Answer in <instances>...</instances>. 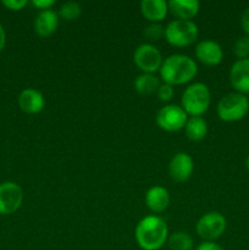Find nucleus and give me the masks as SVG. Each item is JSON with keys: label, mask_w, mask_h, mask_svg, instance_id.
<instances>
[{"label": "nucleus", "mask_w": 249, "mask_h": 250, "mask_svg": "<svg viewBox=\"0 0 249 250\" xmlns=\"http://www.w3.org/2000/svg\"><path fill=\"white\" fill-rule=\"evenodd\" d=\"M156 94H158V98L161 100V102H164V103L170 102V100L173 98V95H175L173 85L167 84V83L160 84V87H159Z\"/></svg>", "instance_id": "obj_24"}, {"label": "nucleus", "mask_w": 249, "mask_h": 250, "mask_svg": "<svg viewBox=\"0 0 249 250\" xmlns=\"http://www.w3.org/2000/svg\"><path fill=\"white\" fill-rule=\"evenodd\" d=\"M139 7L142 15L153 23L163 21L168 12L167 2L164 0H143L139 4Z\"/></svg>", "instance_id": "obj_17"}, {"label": "nucleus", "mask_w": 249, "mask_h": 250, "mask_svg": "<svg viewBox=\"0 0 249 250\" xmlns=\"http://www.w3.org/2000/svg\"><path fill=\"white\" fill-rule=\"evenodd\" d=\"M5 44H6V33H5L4 27L0 23V53H1L2 49L5 48Z\"/></svg>", "instance_id": "obj_29"}, {"label": "nucleus", "mask_w": 249, "mask_h": 250, "mask_svg": "<svg viewBox=\"0 0 249 250\" xmlns=\"http://www.w3.org/2000/svg\"><path fill=\"white\" fill-rule=\"evenodd\" d=\"M19 106L23 112L29 115L39 114L45 107V98L39 90L27 88L19 95Z\"/></svg>", "instance_id": "obj_13"}, {"label": "nucleus", "mask_w": 249, "mask_h": 250, "mask_svg": "<svg viewBox=\"0 0 249 250\" xmlns=\"http://www.w3.org/2000/svg\"><path fill=\"white\" fill-rule=\"evenodd\" d=\"M246 167H247V170L249 171V156L246 159Z\"/></svg>", "instance_id": "obj_30"}, {"label": "nucleus", "mask_w": 249, "mask_h": 250, "mask_svg": "<svg viewBox=\"0 0 249 250\" xmlns=\"http://www.w3.org/2000/svg\"><path fill=\"white\" fill-rule=\"evenodd\" d=\"M241 26L246 36L249 37V7L244 9L241 14Z\"/></svg>", "instance_id": "obj_27"}, {"label": "nucleus", "mask_w": 249, "mask_h": 250, "mask_svg": "<svg viewBox=\"0 0 249 250\" xmlns=\"http://www.w3.org/2000/svg\"><path fill=\"white\" fill-rule=\"evenodd\" d=\"M133 61L142 73H153L160 70L163 65V55L155 45L149 43L137 46L133 54Z\"/></svg>", "instance_id": "obj_7"}, {"label": "nucleus", "mask_w": 249, "mask_h": 250, "mask_svg": "<svg viewBox=\"0 0 249 250\" xmlns=\"http://www.w3.org/2000/svg\"><path fill=\"white\" fill-rule=\"evenodd\" d=\"M160 77L164 83L181 85L190 82L198 72L197 62L185 54H173L164 59L160 67Z\"/></svg>", "instance_id": "obj_2"}, {"label": "nucleus", "mask_w": 249, "mask_h": 250, "mask_svg": "<svg viewBox=\"0 0 249 250\" xmlns=\"http://www.w3.org/2000/svg\"><path fill=\"white\" fill-rule=\"evenodd\" d=\"M211 93L204 83H193L188 85L181 97V107L189 116H202L209 110Z\"/></svg>", "instance_id": "obj_3"}, {"label": "nucleus", "mask_w": 249, "mask_h": 250, "mask_svg": "<svg viewBox=\"0 0 249 250\" xmlns=\"http://www.w3.org/2000/svg\"><path fill=\"white\" fill-rule=\"evenodd\" d=\"M198 26L193 21L173 20L165 27V39L170 45L176 48L189 46L197 41Z\"/></svg>", "instance_id": "obj_5"}, {"label": "nucleus", "mask_w": 249, "mask_h": 250, "mask_svg": "<svg viewBox=\"0 0 249 250\" xmlns=\"http://www.w3.org/2000/svg\"><path fill=\"white\" fill-rule=\"evenodd\" d=\"M27 4H28L27 0H4L2 1V5L11 11H20L24 6H27Z\"/></svg>", "instance_id": "obj_25"}, {"label": "nucleus", "mask_w": 249, "mask_h": 250, "mask_svg": "<svg viewBox=\"0 0 249 250\" xmlns=\"http://www.w3.org/2000/svg\"><path fill=\"white\" fill-rule=\"evenodd\" d=\"M226 226L227 221L221 212L210 211L198 220L195 231L204 242H215L225 233Z\"/></svg>", "instance_id": "obj_6"}, {"label": "nucleus", "mask_w": 249, "mask_h": 250, "mask_svg": "<svg viewBox=\"0 0 249 250\" xmlns=\"http://www.w3.org/2000/svg\"><path fill=\"white\" fill-rule=\"evenodd\" d=\"M229 81L237 93H249V58L236 60L229 70Z\"/></svg>", "instance_id": "obj_12"}, {"label": "nucleus", "mask_w": 249, "mask_h": 250, "mask_svg": "<svg viewBox=\"0 0 249 250\" xmlns=\"http://www.w3.org/2000/svg\"><path fill=\"white\" fill-rule=\"evenodd\" d=\"M143 33L149 41H159L165 36V27L161 26L160 23H151L145 27Z\"/></svg>", "instance_id": "obj_23"}, {"label": "nucleus", "mask_w": 249, "mask_h": 250, "mask_svg": "<svg viewBox=\"0 0 249 250\" xmlns=\"http://www.w3.org/2000/svg\"><path fill=\"white\" fill-rule=\"evenodd\" d=\"M134 238L143 250H159L168 239V229L161 217L150 215L137 224Z\"/></svg>", "instance_id": "obj_1"}, {"label": "nucleus", "mask_w": 249, "mask_h": 250, "mask_svg": "<svg viewBox=\"0 0 249 250\" xmlns=\"http://www.w3.org/2000/svg\"><path fill=\"white\" fill-rule=\"evenodd\" d=\"M188 115L178 105H166L161 107L155 116L156 125L166 132H178L185 129Z\"/></svg>", "instance_id": "obj_8"}, {"label": "nucleus", "mask_w": 249, "mask_h": 250, "mask_svg": "<svg viewBox=\"0 0 249 250\" xmlns=\"http://www.w3.org/2000/svg\"><path fill=\"white\" fill-rule=\"evenodd\" d=\"M23 202V190L15 182L0 183V215H11Z\"/></svg>", "instance_id": "obj_9"}, {"label": "nucleus", "mask_w": 249, "mask_h": 250, "mask_svg": "<svg viewBox=\"0 0 249 250\" xmlns=\"http://www.w3.org/2000/svg\"><path fill=\"white\" fill-rule=\"evenodd\" d=\"M249 111L248 98L241 93H228L219 100L217 116L225 122H236L243 119Z\"/></svg>", "instance_id": "obj_4"}, {"label": "nucleus", "mask_w": 249, "mask_h": 250, "mask_svg": "<svg viewBox=\"0 0 249 250\" xmlns=\"http://www.w3.org/2000/svg\"><path fill=\"white\" fill-rule=\"evenodd\" d=\"M59 16L53 10H44L34 20V32L39 37H49L58 29Z\"/></svg>", "instance_id": "obj_16"}, {"label": "nucleus", "mask_w": 249, "mask_h": 250, "mask_svg": "<svg viewBox=\"0 0 249 250\" xmlns=\"http://www.w3.org/2000/svg\"><path fill=\"white\" fill-rule=\"evenodd\" d=\"M81 5L76 1H67L65 4L61 5L60 10H59V15L62 17L63 20H67V21H72L76 20L81 15Z\"/></svg>", "instance_id": "obj_21"}, {"label": "nucleus", "mask_w": 249, "mask_h": 250, "mask_svg": "<svg viewBox=\"0 0 249 250\" xmlns=\"http://www.w3.org/2000/svg\"><path fill=\"white\" fill-rule=\"evenodd\" d=\"M171 202L170 193L166 188L160 186H154L148 189L145 194V204L151 212L161 214L168 208Z\"/></svg>", "instance_id": "obj_14"}, {"label": "nucleus", "mask_w": 249, "mask_h": 250, "mask_svg": "<svg viewBox=\"0 0 249 250\" xmlns=\"http://www.w3.org/2000/svg\"><path fill=\"white\" fill-rule=\"evenodd\" d=\"M186 136L188 139L193 142H199L207 137L208 134V124L202 116H190L188 117L185 126Z\"/></svg>", "instance_id": "obj_19"}, {"label": "nucleus", "mask_w": 249, "mask_h": 250, "mask_svg": "<svg viewBox=\"0 0 249 250\" xmlns=\"http://www.w3.org/2000/svg\"><path fill=\"white\" fill-rule=\"evenodd\" d=\"M233 53L234 55L241 59H248L249 58V37L242 36L237 38V41L233 44Z\"/></svg>", "instance_id": "obj_22"}, {"label": "nucleus", "mask_w": 249, "mask_h": 250, "mask_svg": "<svg viewBox=\"0 0 249 250\" xmlns=\"http://www.w3.org/2000/svg\"><path fill=\"white\" fill-rule=\"evenodd\" d=\"M168 12L177 20L192 21L200 10V2L198 0H170L167 2Z\"/></svg>", "instance_id": "obj_15"}, {"label": "nucleus", "mask_w": 249, "mask_h": 250, "mask_svg": "<svg viewBox=\"0 0 249 250\" xmlns=\"http://www.w3.org/2000/svg\"><path fill=\"white\" fill-rule=\"evenodd\" d=\"M194 171V161L187 153H177L168 164V173L176 182H186Z\"/></svg>", "instance_id": "obj_10"}, {"label": "nucleus", "mask_w": 249, "mask_h": 250, "mask_svg": "<svg viewBox=\"0 0 249 250\" xmlns=\"http://www.w3.org/2000/svg\"><path fill=\"white\" fill-rule=\"evenodd\" d=\"M195 56L203 65L217 66L222 61L224 51L219 43L211 39H204L195 46Z\"/></svg>", "instance_id": "obj_11"}, {"label": "nucleus", "mask_w": 249, "mask_h": 250, "mask_svg": "<svg viewBox=\"0 0 249 250\" xmlns=\"http://www.w3.org/2000/svg\"><path fill=\"white\" fill-rule=\"evenodd\" d=\"M194 250H224L220 244L215 242H203Z\"/></svg>", "instance_id": "obj_28"}, {"label": "nucleus", "mask_w": 249, "mask_h": 250, "mask_svg": "<svg viewBox=\"0 0 249 250\" xmlns=\"http://www.w3.org/2000/svg\"><path fill=\"white\" fill-rule=\"evenodd\" d=\"M55 1L54 0H32V5L37 9H39L41 11L44 10H50L54 6Z\"/></svg>", "instance_id": "obj_26"}, {"label": "nucleus", "mask_w": 249, "mask_h": 250, "mask_svg": "<svg viewBox=\"0 0 249 250\" xmlns=\"http://www.w3.org/2000/svg\"><path fill=\"white\" fill-rule=\"evenodd\" d=\"M134 89L142 97H149L158 92L160 87L159 78L153 73H141L134 80Z\"/></svg>", "instance_id": "obj_18"}, {"label": "nucleus", "mask_w": 249, "mask_h": 250, "mask_svg": "<svg viewBox=\"0 0 249 250\" xmlns=\"http://www.w3.org/2000/svg\"><path fill=\"white\" fill-rule=\"evenodd\" d=\"M168 247L171 250H192L194 242L187 232H175L168 236Z\"/></svg>", "instance_id": "obj_20"}]
</instances>
